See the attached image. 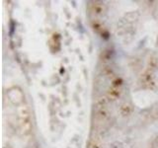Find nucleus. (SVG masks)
Wrapping results in <instances>:
<instances>
[{"mask_svg":"<svg viewBox=\"0 0 158 148\" xmlns=\"http://www.w3.org/2000/svg\"><path fill=\"white\" fill-rule=\"evenodd\" d=\"M111 58H112V50H110V49L104 50L103 52L101 53V60H102V62H104V63L110 61Z\"/></svg>","mask_w":158,"mask_h":148,"instance_id":"nucleus-10","label":"nucleus"},{"mask_svg":"<svg viewBox=\"0 0 158 148\" xmlns=\"http://www.w3.org/2000/svg\"><path fill=\"white\" fill-rule=\"evenodd\" d=\"M91 26H92L93 30H94L95 32H101V31L104 30L103 24L100 21H97V20H93L92 23H91Z\"/></svg>","mask_w":158,"mask_h":148,"instance_id":"nucleus-11","label":"nucleus"},{"mask_svg":"<svg viewBox=\"0 0 158 148\" xmlns=\"http://www.w3.org/2000/svg\"><path fill=\"white\" fill-rule=\"evenodd\" d=\"M155 143H156V145L158 146V136L156 137V139H155Z\"/></svg>","mask_w":158,"mask_h":148,"instance_id":"nucleus-16","label":"nucleus"},{"mask_svg":"<svg viewBox=\"0 0 158 148\" xmlns=\"http://www.w3.org/2000/svg\"><path fill=\"white\" fill-rule=\"evenodd\" d=\"M89 10L92 14L95 16H103L106 13V5L104 2L102 1H92L90 2V6H89Z\"/></svg>","mask_w":158,"mask_h":148,"instance_id":"nucleus-2","label":"nucleus"},{"mask_svg":"<svg viewBox=\"0 0 158 148\" xmlns=\"http://www.w3.org/2000/svg\"><path fill=\"white\" fill-rule=\"evenodd\" d=\"M141 81L143 83V85H145L149 89H154L156 87V81H155L154 76H153V73L151 70H146L145 72L142 73Z\"/></svg>","mask_w":158,"mask_h":148,"instance_id":"nucleus-3","label":"nucleus"},{"mask_svg":"<svg viewBox=\"0 0 158 148\" xmlns=\"http://www.w3.org/2000/svg\"><path fill=\"white\" fill-rule=\"evenodd\" d=\"M148 62H152V64H151V67L152 68H154V67H156V65H157V59L156 58H149V61Z\"/></svg>","mask_w":158,"mask_h":148,"instance_id":"nucleus-15","label":"nucleus"},{"mask_svg":"<svg viewBox=\"0 0 158 148\" xmlns=\"http://www.w3.org/2000/svg\"><path fill=\"white\" fill-rule=\"evenodd\" d=\"M9 100L14 105H22L24 101V94L22 90L18 87H12L7 92Z\"/></svg>","mask_w":158,"mask_h":148,"instance_id":"nucleus-1","label":"nucleus"},{"mask_svg":"<svg viewBox=\"0 0 158 148\" xmlns=\"http://www.w3.org/2000/svg\"><path fill=\"white\" fill-rule=\"evenodd\" d=\"M122 84H123V80H122L121 78L117 77V78H116V79L113 80V84H112V86L119 87V88H121Z\"/></svg>","mask_w":158,"mask_h":148,"instance_id":"nucleus-13","label":"nucleus"},{"mask_svg":"<svg viewBox=\"0 0 158 148\" xmlns=\"http://www.w3.org/2000/svg\"><path fill=\"white\" fill-rule=\"evenodd\" d=\"M87 147L88 148H103L102 143L98 139H95V138H92V139L88 141Z\"/></svg>","mask_w":158,"mask_h":148,"instance_id":"nucleus-12","label":"nucleus"},{"mask_svg":"<svg viewBox=\"0 0 158 148\" xmlns=\"http://www.w3.org/2000/svg\"><path fill=\"white\" fill-rule=\"evenodd\" d=\"M133 112V106L130 104V102H124L121 105L119 109V113L120 115L124 118H126V116H130L132 114Z\"/></svg>","mask_w":158,"mask_h":148,"instance_id":"nucleus-5","label":"nucleus"},{"mask_svg":"<svg viewBox=\"0 0 158 148\" xmlns=\"http://www.w3.org/2000/svg\"><path fill=\"white\" fill-rule=\"evenodd\" d=\"M20 122V129H21V132L23 134H29L32 131L33 123L31 120H23V122Z\"/></svg>","mask_w":158,"mask_h":148,"instance_id":"nucleus-8","label":"nucleus"},{"mask_svg":"<svg viewBox=\"0 0 158 148\" xmlns=\"http://www.w3.org/2000/svg\"><path fill=\"white\" fill-rule=\"evenodd\" d=\"M121 88L119 87H115V86H111L108 88L107 90V97L109 98V100H112V101H116L118 100L120 97H121Z\"/></svg>","mask_w":158,"mask_h":148,"instance_id":"nucleus-6","label":"nucleus"},{"mask_svg":"<svg viewBox=\"0 0 158 148\" xmlns=\"http://www.w3.org/2000/svg\"><path fill=\"white\" fill-rule=\"evenodd\" d=\"M109 98L107 96H100L99 98H97V100L95 101L94 107L96 108V111L99 109H103V108H107V105L109 103Z\"/></svg>","mask_w":158,"mask_h":148,"instance_id":"nucleus-9","label":"nucleus"},{"mask_svg":"<svg viewBox=\"0 0 158 148\" xmlns=\"http://www.w3.org/2000/svg\"><path fill=\"white\" fill-rule=\"evenodd\" d=\"M104 73H105L107 76H112L113 75V71H112V69H111L110 67H106V68L104 69Z\"/></svg>","mask_w":158,"mask_h":148,"instance_id":"nucleus-14","label":"nucleus"},{"mask_svg":"<svg viewBox=\"0 0 158 148\" xmlns=\"http://www.w3.org/2000/svg\"><path fill=\"white\" fill-rule=\"evenodd\" d=\"M96 116L100 122H106L110 118V111L108 110V108L99 109L96 111Z\"/></svg>","mask_w":158,"mask_h":148,"instance_id":"nucleus-7","label":"nucleus"},{"mask_svg":"<svg viewBox=\"0 0 158 148\" xmlns=\"http://www.w3.org/2000/svg\"><path fill=\"white\" fill-rule=\"evenodd\" d=\"M17 115L19 118V122H23V120H31V110L28 105L22 104L17 108Z\"/></svg>","mask_w":158,"mask_h":148,"instance_id":"nucleus-4","label":"nucleus"}]
</instances>
